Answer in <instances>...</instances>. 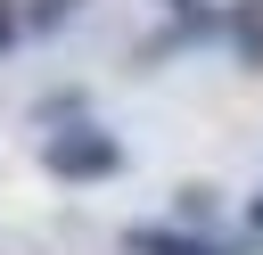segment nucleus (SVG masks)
I'll use <instances>...</instances> for the list:
<instances>
[{"label":"nucleus","instance_id":"f257e3e1","mask_svg":"<svg viewBox=\"0 0 263 255\" xmlns=\"http://www.w3.org/2000/svg\"><path fill=\"white\" fill-rule=\"evenodd\" d=\"M132 156H123V140L107 132V123H90V115H74V123H49L41 132V173L49 181H66V189H90V181H115Z\"/></svg>","mask_w":263,"mask_h":255},{"label":"nucleus","instance_id":"0eeeda50","mask_svg":"<svg viewBox=\"0 0 263 255\" xmlns=\"http://www.w3.org/2000/svg\"><path fill=\"white\" fill-rule=\"evenodd\" d=\"M247 230H255V239H263V189H255V197H247Z\"/></svg>","mask_w":263,"mask_h":255},{"label":"nucleus","instance_id":"39448f33","mask_svg":"<svg viewBox=\"0 0 263 255\" xmlns=\"http://www.w3.org/2000/svg\"><path fill=\"white\" fill-rule=\"evenodd\" d=\"M173 214H181V222H214V214H222V189H205V181H189Z\"/></svg>","mask_w":263,"mask_h":255},{"label":"nucleus","instance_id":"f03ea898","mask_svg":"<svg viewBox=\"0 0 263 255\" xmlns=\"http://www.w3.org/2000/svg\"><path fill=\"white\" fill-rule=\"evenodd\" d=\"M123 255H247V239H230V230H214V222H123V239H115Z\"/></svg>","mask_w":263,"mask_h":255},{"label":"nucleus","instance_id":"423d86ee","mask_svg":"<svg viewBox=\"0 0 263 255\" xmlns=\"http://www.w3.org/2000/svg\"><path fill=\"white\" fill-rule=\"evenodd\" d=\"M25 33H33V25H25V0H0V58H8Z\"/></svg>","mask_w":263,"mask_h":255},{"label":"nucleus","instance_id":"20e7f679","mask_svg":"<svg viewBox=\"0 0 263 255\" xmlns=\"http://www.w3.org/2000/svg\"><path fill=\"white\" fill-rule=\"evenodd\" d=\"M82 8H90V0H25V25H33V33H58V25L82 16Z\"/></svg>","mask_w":263,"mask_h":255},{"label":"nucleus","instance_id":"7ed1b4c3","mask_svg":"<svg viewBox=\"0 0 263 255\" xmlns=\"http://www.w3.org/2000/svg\"><path fill=\"white\" fill-rule=\"evenodd\" d=\"M222 49H230L247 74H263V0H230V8H222Z\"/></svg>","mask_w":263,"mask_h":255},{"label":"nucleus","instance_id":"6e6552de","mask_svg":"<svg viewBox=\"0 0 263 255\" xmlns=\"http://www.w3.org/2000/svg\"><path fill=\"white\" fill-rule=\"evenodd\" d=\"M164 8H205V0H164Z\"/></svg>","mask_w":263,"mask_h":255}]
</instances>
